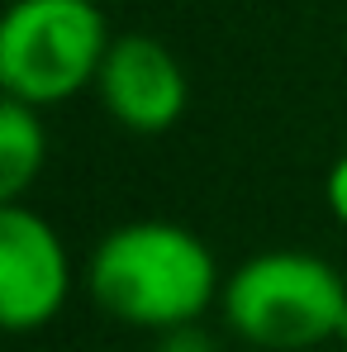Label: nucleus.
<instances>
[{
	"label": "nucleus",
	"instance_id": "f257e3e1",
	"mask_svg": "<svg viewBox=\"0 0 347 352\" xmlns=\"http://www.w3.org/2000/svg\"><path fill=\"white\" fill-rule=\"evenodd\" d=\"M91 300L128 329L167 333L200 324L224 295L219 262L210 243L172 219H133L96 243L86 262Z\"/></svg>",
	"mask_w": 347,
	"mask_h": 352
},
{
	"label": "nucleus",
	"instance_id": "f03ea898",
	"mask_svg": "<svg viewBox=\"0 0 347 352\" xmlns=\"http://www.w3.org/2000/svg\"><path fill=\"white\" fill-rule=\"evenodd\" d=\"M219 309L243 343L267 352H304L343 333L347 281L319 252L271 248L229 272Z\"/></svg>",
	"mask_w": 347,
	"mask_h": 352
},
{
	"label": "nucleus",
	"instance_id": "7ed1b4c3",
	"mask_svg": "<svg viewBox=\"0 0 347 352\" xmlns=\"http://www.w3.org/2000/svg\"><path fill=\"white\" fill-rule=\"evenodd\" d=\"M115 34L96 0H10L0 19V91L24 105H62L96 91Z\"/></svg>",
	"mask_w": 347,
	"mask_h": 352
},
{
	"label": "nucleus",
	"instance_id": "20e7f679",
	"mask_svg": "<svg viewBox=\"0 0 347 352\" xmlns=\"http://www.w3.org/2000/svg\"><path fill=\"white\" fill-rule=\"evenodd\" d=\"M71 295V257L62 234L24 200L0 205V324L10 333L48 329Z\"/></svg>",
	"mask_w": 347,
	"mask_h": 352
},
{
	"label": "nucleus",
	"instance_id": "39448f33",
	"mask_svg": "<svg viewBox=\"0 0 347 352\" xmlns=\"http://www.w3.org/2000/svg\"><path fill=\"white\" fill-rule=\"evenodd\" d=\"M96 96L105 115L128 133H167L190 105V76L167 43L153 34H119L100 62Z\"/></svg>",
	"mask_w": 347,
	"mask_h": 352
},
{
	"label": "nucleus",
	"instance_id": "423d86ee",
	"mask_svg": "<svg viewBox=\"0 0 347 352\" xmlns=\"http://www.w3.org/2000/svg\"><path fill=\"white\" fill-rule=\"evenodd\" d=\"M48 167L43 110L14 96L0 100V200H24V190Z\"/></svg>",
	"mask_w": 347,
	"mask_h": 352
},
{
	"label": "nucleus",
	"instance_id": "0eeeda50",
	"mask_svg": "<svg viewBox=\"0 0 347 352\" xmlns=\"http://www.w3.org/2000/svg\"><path fill=\"white\" fill-rule=\"evenodd\" d=\"M153 352H219V343H214V333H205L200 324H181V329L157 333V348Z\"/></svg>",
	"mask_w": 347,
	"mask_h": 352
},
{
	"label": "nucleus",
	"instance_id": "6e6552de",
	"mask_svg": "<svg viewBox=\"0 0 347 352\" xmlns=\"http://www.w3.org/2000/svg\"><path fill=\"white\" fill-rule=\"evenodd\" d=\"M324 205H328V214L347 229V153L328 167V176H324Z\"/></svg>",
	"mask_w": 347,
	"mask_h": 352
},
{
	"label": "nucleus",
	"instance_id": "1a4fd4ad",
	"mask_svg": "<svg viewBox=\"0 0 347 352\" xmlns=\"http://www.w3.org/2000/svg\"><path fill=\"white\" fill-rule=\"evenodd\" d=\"M338 338H343V343H347V319H343V333H338Z\"/></svg>",
	"mask_w": 347,
	"mask_h": 352
}]
</instances>
